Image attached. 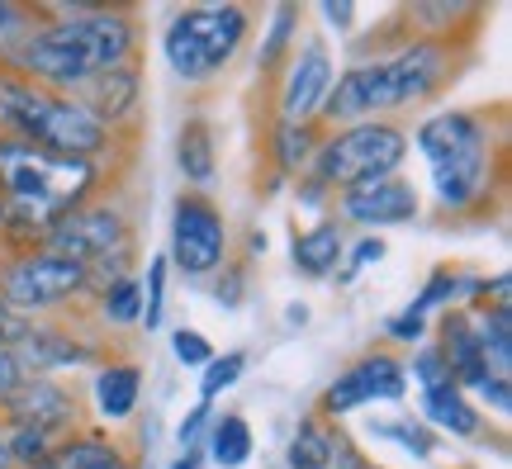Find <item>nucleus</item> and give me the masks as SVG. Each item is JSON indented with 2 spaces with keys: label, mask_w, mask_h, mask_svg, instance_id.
Wrapping results in <instances>:
<instances>
[{
  "label": "nucleus",
  "mask_w": 512,
  "mask_h": 469,
  "mask_svg": "<svg viewBox=\"0 0 512 469\" xmlns=\"http://www.w3.org/2000/svg\"><path fill=\"white\" fill-rule=\"evenodd\" d=\"M166 469H209V465H204V451H185V455H171Z\"/></svg>",
  "instance_id": "nucleus-44"
},
{
  "label": "nucleus",
  "mask_w": 512,
  "mask_h": 469,
  "mask_svg": "<svg viewBox=\"0 0 512 469\" xmlns=\"http://www.w3.org/2000/svg\"><path fill=\"white\" fill-rule=\"evenodd\" d=\"M38 24H43L38 0H0V67L15 62L19 48L34 38Z\"/></svg>",
  "instance_id": "nucleus-31"
},
{
  "label": "nucleus",
  "mask_w": 512,
  "mask_h": 469,
  "mask_svg": "<svg viewBox=\"0 0 512 469\" xmlns=\"http://www.w3.org/2000/svg\"><path fill=\"white\" fill-rule=\"evenodd\" d=\"M200 289H209V299L233 313V308L247 304V289H252V261H242V256H228V261H223L219 271L209 275Z\"/></svg>",
  "instance_id": "nucleus-33"
},
{
  "label": "nucleus",
  "mask_w": 512,
  "mask_h": 469,
  "mask_svg": "<svg viewBox=\"0 0 512 469\" xmlns=\"http://www.w3.org/2000/svg\"><path fill=\"white\" fill-rule=\"evenodd\" d=\"M143 389H147V370L143 361H133V356H119L114 351L110 361H100L91 370V389H86V408L95 413V427H124L138 417L143 408Z\"/></svg>",
  "instance_id": "nucleus-17"
},
{
  "label": "nucleus",
  "mask_w": 512,
  "mask_h": 469,
  "mask_svg": "<svg viewBox=\"0 0 512 469\" xmlns=\"http://www.w3.org/2000/svg\"><path fill=\"white\" fill-rule=\"evenodd\" d=\"M309 323V304H290L285 308V327H304Z\"/></svg>",
  "instance_id": "nucleus-45"
},
{
  "label": "nucleus",
  "mask_w": 512,
  "mask_h": 469,
  "mask_svg": "<svg viewBox=\"0 0 512 469\" xmlns=\"http://www.w3.org/2000/svg\"><path fill=\"white\" fill-rule=\"evenodd\" d=\"M256 34V10L242 0L176 5L162 24V62L181 86H214Z\"/></svg>",
  "instance_id": "nucleus-6"
},
{
  "label": "nucleus",
  "mask_w": 512,
  "mask_h": 469,
  "mask_svg": "<svg viewBox=\"0 0 512 469\" xmlns=\"http://www.w3.org/2000/svg\"><path fill=\"white\" fill-rule=\"evenodd\" d=\"M256 252L266 256V233H256V228H252V233H247V256H242V261H252Z\"/></svg>",
  "instance_id": "nucleus-46"
},
{
  "label": "nucleus",
  "mask_w": 512,
  "mask_h": 469,
  "mask_svg": "<svg viewBox=\"0 0 512 469\" xmlns=\"http://www.w3.org/2000/svg\"><path fill=\"white\" fill-rule=\"evenodd\" d=\"M427 337H432V323L418 318V313H408V308L384 318V342H389V351H394V346H408V351H413V346L427 342Z\"/></svg>",
  "instance_id": "nucleus-37"
},
{
  "label": "nucleus",
  "mask_w": 512,
  "mask_h": 469,
  "mask_svg": "<svg viewBox=\"0 0 512 469\" xmlns=\"http://www.w3.org/2000/svg\"><path fill=\"white\" fill-rule=\"evenodd\" d=\"M0 469H10V460H5V432H0Z\"/></svg>",
  "instance_id": "nucleus-47"
},
{
  "label": "nucleus",
  "mask_w": 512,
  "mask_h": 469,
  "mask_svg": "<svg viewBox=\"0 0 512 469\" xmlns=\"http://www.w3.org/2000/svg\"><path fill=\"white\" fill-rule=\"evenodd\" d=\"M114 176L91 162H67L43 147L0 138V209H5V247H38L57 218L76 204L110 190Z\"/></svg>",
  "instance_id": "nucleus-4"
},
{
  "label": "nucleus",
  "mask_w": 512,
  "mask_h": 469,
  "mask_svg": "<svg viewBox=\"0 0 512 469\" xmlns=\"http://www.w3.org/2000/svg\"><path fill=\"white\" fill-rule=\"evenodd\" d=\"M214 413H219V408H209V403H190V408H185V417L176 422V455L204 451V432H209Z\"/></svg>",
  "instance_id": "nucleus-38"
},
{
  "label": "nucleus",
  "mask_w": 512,
  "mask_h": 469,
  "mask_svg": "<svg viewBox=\"0 0 512 469\" xmlns=\"http://www.w3.org/2000/svg\"><path fill=\"white\" fill-rule=\"evenodd\" d=\"M38 469H143V465H138V451L128 446L124 436H114L91 422L76 436H67Z\"/></svg>",
  "instance_id": "nucleus-22"
},
{
  "label": "nucleus",
  "mask_w": 512,
  "mask_h": 469,
  "mask_svg": "<svg viewBox=\"0 0 512 469\" xmlns=\"http://www.w3.org/2000/svg\"><path fill=\"white\" fill-rule=\"evenodd\" d=\"M0 427H34V432L67 441L81 427H91V408H86V394L72 379L24 375L10 394L0 398Z\"/></svg>",
  "instance_id": "nucleus-13"
},
{
  "label": "nucleus",
  "mask_w": 512,
  "mask_h": 469,
  "mask_svg": "<svg viewBox=\"0 0 512 469\" xmlns=\"http://www.w3.org/2000/svg\"><path fill=\"white\" fill-rule=\"evenodd\" d=\"M0 252H5V209H0Z\"/></svg>",
  "instance_id": "nucleus-48"
},
{
  "label": "nucleus",
  "mask_w": 512,
  "mask_h": 469,
  "mask_svg": "<svg viewBox=\"0 0 512 469\" xmlns=\"http://www.w3.org/2000/svg\"><path fill=\"white\" fill-rule=\"evenodd\" d=\"M332 218H337L342 228L384 237V228H408V223H418L422 218V190L408 181V176L356 185V190L332 195Z\"/></svg>",
  "instance_id": "nucleus-15"
},
{
  "label": "nucleus",
  "mask_w": 512,
  "mask_h": 469,
  "mask_svg": "<svg viewBox=\"0 0 512 469\" xmlns=\"http://www.w3.org/2000/svg\"><path fill=\"white\" fill-rule=\"evenodd\" d=\"M337 469H384V465H380V460H375V455H366V451H361V446H347V455L337 460Z\"/></svg>",
  "instance_id": "nucleus-43"
},
{
  "label": "nucleus",
  "mask_w": 512,
  "mask_h": 469,
  "mask_svg": "<svg viewBox=\"0 0 512 469\" xmlns=\"http://www.w3.org/2000/svg\"><path fill=\"white\" fill-rule=\"evenodd\" d=\"M384 252H389V242L375 233H356L347 237V252H342V266H337V275H332V285L337 289H351L361 275L370 271V266H380Z\"/></svg>",
  "instance_id": "nucleus-34"
},
{
  "label": "nucleus",
  "mask_w": 512,
  "mask_h": 469,
  "mask_svg": "<svg viewBox=\"0 0 512 469\" xmlns=\"http://www.w3.org/2000/svg\"><path fill=\"white\" fill-rule=\"evenodd\" d=\"M176 171L185 190H209L219 181V133L204 109H190L176 128Z\"/></svg>",
  "instance_id": "nucleus-23"
},
{
  "label": "nucleus",
  "mask_w": 512,
  "mask_h": 469,
  "mask_svg": "<svg viewBox=\"0 0 512 469\" xmlns=\"http://www.w3.org/2000/svg\"><path fill=\"white\" fill-rule=\"evenodd\" d=\"M408 157H413L408 124H394V119H366V124L323 128V143H318V152H313L309 176L328 185L332 195H342V190H356V185L403 176Z\"/></svg>",
  "instance_id": "nucleus-8"
},
{
  "label": "nucleus",
  "mask_w": 512,
  "mask_h": 469,
  "mask_svg": "<svg viewBox=\"0 0 512 469\" xmlns=\"http://www.w3.org/2000/svg\"><path fill=\"white\" fill-rule=\"evenodd\" d=\"M171 356H176V365H181V370H195V375H200L204 365L214 361V342H209V337H204L200 327H171Z\"/></svg>",
  "instance_id": "nucleus-35"
},
{
  "label": "nucleus",
  "mask_w": 512,
  "mask_h": 469,
  "mask_svg": "<svg viewBox=\"0 0 512 469\" xmlns=\"http://www.w3.org/2000/svg\"><path fill=\"white\" fill-rule=\"evenodd\" d=\"M403 398H408L403 356L389 351V346H370V351H361L356 361L342 365V370L323 384V394L313 398V413L328 417V422H347V417L361 413V408L403 403Z\"/></svg>",
  "instance_id": "nucleus-12"
},
{
  "label": "nucleus",
  "mask_w": 512,
  "mask_h": 469,
  "mask_svg": "<svg viewBox=\"0 0 512 469\" xmlns=\"http://www.w3.org/2000/svg\"><path fill=\"white\" fill-rule=\"evenodd\" d=\"M43 24L5 72H19L43 91L76 95L100 72L143 57V15L110 0H38Z\"/></svg>",
  "instance_id": "nucleus-1"
},
{
  "label": "nucleus",
  "mask_w": 512,
  "mask_h": 469,
  "mask_svg": "<svg viewBox=\"0 0 512 469\" xmlns=\"http://www.w3.org/2000/svg\"><path fill=\"white\" fill-rule=\"evenodd\" d=\"M29 375V370H24V365H19V356L15 351H5V346H0V398L10 394V389H15L19 379Z\"/></svg>",
  "instance_id": "nucleus-42"
},
{
  "label": "nucleus",
  "mask_w": 512,
  "mask_h": 469,
  "mask_svg": "<svg viewBox=\"0 0 512 469\" xmlns=\"http://www.w3.org/2000/svg\"><path fill=\"white\" fill-rule=\"evenodd\" d=\"M86 313H91V323L100 327L105 337L143 323V280H138V271L119 275V280L95 289L91 299H86Z\"/></svg>",
  "instance_id": "nucleus-26"
},
{
  "label": "nucleus",
  "mask_w": 512,
  "mask_h": 469,
  "mask_svg": "<svg viewBox=\"0 0 512 469\" xmlns=\"http://www.w3.org/2000/svg\"><path fill=\"white\" fill-rule=\"evenodd\" d=\"M332 81H337V57H332L328 34H304L290 62L275 72V119L280 124H318Z\"/></svg>",
  "instance_id": "nucleus-14"
},
{
  "label": "nucleus",
  "mask_w": 512,
  "mask_h": 469,
  "mask_svg": "<svg viewBox=\"0 0 512 469\" xmlns=\"http://www.w3.org/2000/svg\"><path fill=\"white\" fill-rule=\"evenodd\" d=\"M370 436L384 441V446H399L403 455H413L422 465H432L441 451V436L422 422L418 413H399V417H380V422H370Z\"/></svg>",
  "instance_id": "nucleus-29"
},
{
  "label": "nucleus",
  "mask_w": 512,
  "mask_h": 469,
  "mask_svg": "<svg viewBox=\"0 0 512 469\" xmlns=\"http://www.w3.org/2000/svg\"><path fill=\"white\" fill-rule=\"evenodd\" d=\"M166 266L185 285L200 289L209 275L233 256V228L223 204L209 190H181L171 199V223H166Z\"/></svg>",
  "instance_id": "nucleus-10"
},
{
  "label": "nucleus",
  "mask_w": 512,
  "mask_h": 469,
  "mask_svg": "<svg viewBox=\"0 0 512 469\" xmlns=\"http://www.w3.org/2000/svg\"><path fill=\"white\" fill-rule=\"evenodd\" d=\"M38 247L67 256L76 266L91 271V294L110 285L119 275H133L143 266V247H138V214L124 199V190H100L86 204H76L67 218H57L43 233Z\"/></svg>",
  "instance_id": "nucleus-7"
},
{
  "label": "nucleus",
  "mask_w": 512,
  "mask_h": 469,
  "mask_svg": "<svg viewBox=\"0 0 512 469\" xmlns=\"http://www.w3.org/2000/svg\"><path fill=\"white\" fill-rule=\"evenodd\" d=\"M479 280L484 275L479 271H465V266H451V261H441V266H432L427 271V280H422V289L408 299V313H418V318H427L432 323V313H446V308H470L479 294Z\"/></svg>",
  "instance_id": "nucleus-24"
},
{
  "label": "nucleus",
  "mask_w": 512,
  "mask_h": 469,
  "mask_svg": "<svg viewBox=\"0 0 512 469\" xmlns=\"http://www.w3.org/2000/svg\"><path fill=\"white\" fill-rule=\"evenodd\" d=\"M76 100L91 109L95 124H105L114 138L124 143H138V124H143L147 109V76L143 62H128V67H114V72H100L95 81H86Z\"/></svg>",
  "instance_id": "nucleus-16"
},
{
  "label": "nucleus",
  "mask_w": 512,
  "mask_h": 469,
  "mask_svg": "<svg viewBox=\"0 0 512 469\" xmlns=\"http://www.w3.org/2000/svg\"><path fill=\"white\" fill-rule=\"evenodd\" d=\"M403 370H408V384H418V389H432V384H441V379H451L446 356H441V346L432 342V337L413 346V356L403 361Z\"/></svg>",
  "instance_id": "nucleus-36"
},
{
  "label": "nucleus",
  "mask_w": 512,
  "mask_h": 469,
  "mask_svg": "<svg viewBox=\"0 0 512 469\" xmlns=\"http://www.w3.org/2000/svg\"><path fill=\"white\" fill-rule=\"evenodd\" d=\"M0 138L43 147L53 157L67 162H91L114 176V162L133 152V143L114 138L105 124H95L91 109L76 95L43 91L34 81H24L19 72L0 67Z\"/></svg>",
  "instance_id": "nucleus-5"
},
{
  "label": "nucleus",
  "mask_w": 512,
  "mask_h": 469,
  "mask_svg": "<svg viewBox=\"0 0 512 469\" xmlns=\"http://www.w3.org/2000/svg\"><path fill=\"white\" fill-rule=\"evenodd\" d=\"M256 455V432L252 422L242 413H233V408H223V413H214V422H209V432H204V465L214 469H247Z\"/></svg>",
  "instance_id": "nucleus-27"
},
{
  "label": "nucleus",
  "mask_w": 512,
  "mask_h": 469,
  "mask_svg": "<svg viewBox=\"0 0 512 469\" xmlns=\"http://www.w3.org/2000/svg\"><path fill=\"white\" fill-rule=\"evenodd\" d=\"M294 204L304 209V214H313V218H323V214H332V190L323 181H313L309 171L294 181Z\"/></svg>",
  "instance_id": "nucleus-39"
},
{
  "label": "nucleus",
  "mask_w": 512,
  "mask_h": 469,
  "mask_svg": "<svg viewBox=\"0 0 512 469\" xmlns=\"http://www.w3.org/2000/svg\"><path fill=\"white\" fill-rule=\"evenodd\" d=\"M347 446H356L347 432V422H328V417L299 413V422L290 427L285 441V469H337V460L347 455Z\"/></svg>",
  "instance_id": "nucleus-20"
},
{
  "label": "nucleus",
  "mask_w": 512,
  "mask_h": 469,
  "mask_svg": "<svg viewBox=\"0 0 512 469\" xmlns=\"http://www.w3.org/2000/svg\"><path fill=\"white\" fill-rule=\"evenodd\" d=\"M304 19H309V10L299 0L271 5V15L261 24V43H256V76L275 81V72L290 62V53L299 48V38H304Z\"/></svg>",
  "instance_id": "nucleus-25"
},
{
  "label": "nucleus",
  "mask_w": 512,
  "mask_h": 469,
  "mask_svg": "<svg viewBox=\"0 0 512 469\" xmlns=\"http://www.w3.org/2000/svg\"><path fill=\"white\" fill-rule=\"evenodd\" d=\"M247 365H252V351L247 346H228V351H214V361L200 370V398L195 403H219L228 389H238L247 379Z\"/></svg>",
  "instance_id": "nucleus-30"
},
{
  "label": "nucleus",
  "mask_w": 512,
  "mask_h": 469,
  "mask_svg": "<svg viewBox=\"0 0 512 469\" xmlns=\"http://www.w3.org/2000/svg\"><path fill=\"white\" fill-rule=\"evenodd\" d=\"M323 143V124H266V143H261V162H266V185L256 190L261 199H271L285 181H299L313 166V152Z\"/></svg>",
  "instance_id": "nucleus-18"
},
{
  "label": "nucleus",
  "mask_w": 512,
  "mask_h": 469,
  "mask_svg": "<svg viewBox=\"0 0 512 469\" xmlns=\"http://www.w3.org/2000/svg\"><path fill=\"white\" fill-rule=\"evenodd\" d=\"M408 143L427 166L432 209L446 223H484L503 199V109H432L408 128Z\"/></svg>",
  "instance_id": "nucleus-2"
},
{
  "label": "nucleus",
  "mask_w": 512,
  "mask_h": 469,
  "mask_svg": "<svg viewBox=\"0 0 512 469\" xmlns=\"http://www.w3.org/2000/svg\"><path fill=\"white\" fill-rule=\"evenodd\" d=\"M470 62V43H437V38H403L384 53L351 57L337 72L318 124H366V119H394L437 105L451 91Z\"/></svg>",
  "instance_id": "nucleus-3"
},
{
  "label": "nucleus",
  "mask_w": 512,
  "mask_h": 469,
  "mask_svg": "<svg viewBox=\"0 0 512 469\" xmlns=\"http://www.w3.org/2000/svg\"><path fill=\"white\" fill-rule=\"evenodd\" d=\"M24 332H29V318H19L15 308L0 299V346H5V351H15V346L24 342Z\"/></svg>",
  "instance_id": "nucleus-41"
},
{
  "label": "nucleus",
  "mask_w": 512,
  "mask_h": 469,
  "mask_svg": "<svg viewBox=\"0 0 512 469\" xmlns=\"http://www.w3.org/2000/svg\"><path fill=\"white\" fill-rule=\"evenodd\" d=\"M0 299L29 323L57 318V313L86 308L91 271L48 247H5L0 252Z\"/></svg>",
  "instance_id": "nucleus-9"
},
{
  "label": "nucleus",
  "mask_w": 512,
  "mask_h": 469,
  "mask_svg": "<svg viewBox=\"0 0 512 469\" xmlns=\"http://www.w3.org/2000/svg\"><path fill=\"white\" fill-rule=\"evenodd\" d=\"M15 356L29 375H72V370H95L100 361H110L114 337H105L91 323L86 308H72V313L29 323L24 342L15 346Z\"/></svg>",
  "instance_id": "nucleus-11"
},
{
  "label": "nucleus",
  "mask_w": 512,
  "mask_h": 469,
  "mask_svg": "<svg viewBox=\"0 0 512 469\" xmlns=\"http://www.w3.org/2000/svg\"><path fill=\"white\" fill-rule=\"evenodd\" d=\"M418 417L437 436H451V441H484L489 436V417L479 413V403L460 389L456 379L418 389Z\"/></svg>",
  "instance_id": "nucleus-19"
},
{
  "label": "nucleus",
  "mask_w": 512,
  "mask_h": 469,
  "mask_svg": "<svg viewBox=\"0 0 512 469\" xmlns=\"http://www.w3.org/2000/svg\"><path fill=\"white\" fill-rule=\"evenodd\" d=\"M138 280H143V332H162L166 327V294H171V266H166V256H147V266H138Z\"/></svg>",
  "instance_id": "nucleus-32"
},
{
  "label": "nucleus",
  "mask_w": 512,
  "mask_h": 469,
  "mask_svg": "<svg viewBox=\"0 0 512 469\" xmlns=\"http://www.w3.org/2000/svg\"><path fill=\"white\" fill-rule=\"evenodd\" d=\"M318 19H323L328 29H337V38H342L356 29V5H351V0H323V5H318Z\"/></svg>",
  "instance_id": "nucleus-40"
},
{
  "label": "nucleus",
  "mask_w": 512,
  "mask_h": 469,
  "mask_svg": "<svg viewBox=\"0 0 512 469\" xmlns=\"http://www.w3.org/2000/svg\"><path fill=\"white\" fill-rule=\"evenodd\" d=\"M479 351L494 375H512V304H479L470 308Z\"/></svg>",
  "instance_id": "nucleus-28"
},
{
  "label": "nucleus",
  "mask_w": 512,
  "mask_h": 469,
  "mask_svg": "<svg viewBox=\"0 0 512 469\" xmlns=\"http://www.w3.org/2000/svg\"><path fill=\"white\" fill-rule=\"evenodd\" d=\"M347 228L332 214L313 218L304 228L290 233V266L299 280H332L337 266H342V252H347Z\"/></svg>",
  "instance_id": "nucleus-21"
}]
</instances>
